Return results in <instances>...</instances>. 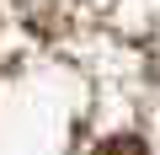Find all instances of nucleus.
I'll use <instances>...</instances> for the list:
<instances>
[{
    "instance_id": "f257e3e1",
    "label": "nucleus",
    "mask_w": 160,
    "mask_h": 155,
    "mask_svg": "<svg viewBox=\"0 0 160 155\" xmlns=\"http://www.w3.org/2000/svg\"><path fill=\"white\" fill-rule=\"evenodd\" d=\"M91 155H149V150H144V144H139L133 134H118V139H102V144H96Z\"/></svg>"
}]
</instances>
